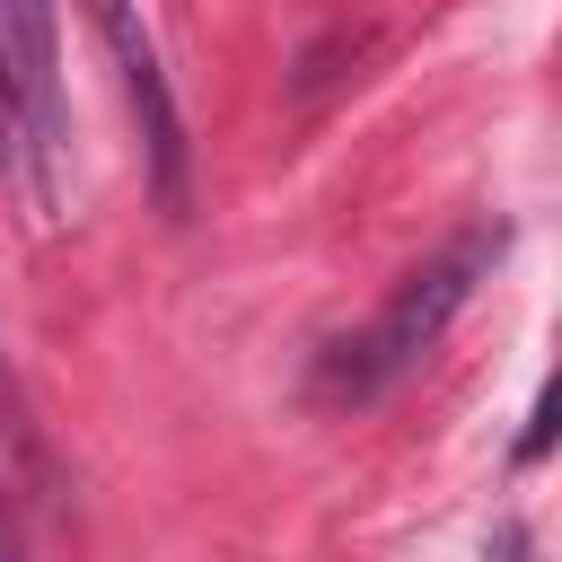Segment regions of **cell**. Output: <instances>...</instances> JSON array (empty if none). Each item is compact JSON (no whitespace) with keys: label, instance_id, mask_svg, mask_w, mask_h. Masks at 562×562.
Wrapping results in <instances>:
<instances>
[{"label":"cell","instance_id":"obj_1","mask_svg":"<svg viewBox=\"0 0 562 562\" xmlns=\"http://www.w3.org/2000/svg\"><path fill=\"white\" fill-rule=\"evenodd\" d=\"M501 263V228H465L457 246H439L430 263H413L404 281H395V299L360 325V334H342V342H325V360H316V404H378L395 378H413L430 351H439V334L457 325V307L474 299V281Z\"/></svg>","mask_w":562,"mask_h":562},{"label":"cell","instance_id":"obj_2","mask_svg":"<svg viewBox=\"0 0 562 562\" xmlns=\"http://www.w3.org/2000/svg\"><path fill=\"white\" fill-rule=\"evenodd\" d=\"M97 26L114 44V70H123V97H132V123H140V158H149V193L167 220H184L193 202V149H184V114H176V88L158 70V35L140 18V0H97Z\"/></svg>","mask_w":562,"mask_h":562},{"label":"cell","instance_id":"obj_3","mask_svg":"<svg viewBox=\"0 0 562 562\" xmlns=\"http://www.w3.org/2000/svg\"><path fill=\"white\" fill-rule=\"evenodd\" d=\"M0 70L9 105L35 158H61V44H53V0H0Z\"/></svg>","mask_w":562,"mask_h":562},{"label":"cell","instance_id":"obj_4","mask_svg":"<svg viewBox=\"0 0 562 562\" xmlns=\"http://www.w3.org/2000/svg\"><path fill=\"white\" fill-rule=\"evenodd\" d=\"M18 140H26V132H18V105H9V70H0V176L18 167Z\"/></svg>","mask_w":562,"mask_h":562},{"label":"cell","instance_id":"obj_5","mask_svg":"<svg viewBox=\"0 0 562 562\" xmlns=\"http://www.w3.org/2000/svg\"><path fill=\"white\" fill-rule=\"evenodd\" d=\"M0 562H26V527H18V509H9V492H0Z\"/></svg>","mask_w":562,"mask_h":562}]
</instances>
